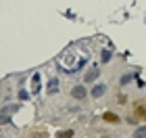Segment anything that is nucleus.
Listing matches in <instances>:
<instances>
[{
	"mask_svg": "<svg viewBox=\"0 0 146 138\" xmlns=\"http://www.w3.org/2000/svg\"><path fill=\"white\" fill-rule=\"evenodd\" d=\"M102 121L113 123V126H119V123H121V117H119V115H115L113 111H104V113H102Z\"/></svg>",
	"mask_w": 146,
	"mask_h": 138,
	"instance_id": "f03ea898",
	"label": "nucleus"
},
{
	"mask_svg": "<svg viewBox=\"0 0 146 138\" xmlns=\"http://www.w3.org/2000/svg\"><path fill=\"white\" fill-rule=\"evenodd\" d=\"M71 136H73V132H71V130H63V132L58 134V138H71Z\"/></svg>",
	"mask_w": 146,
	"mask_h": 138,
	"instance_id": "7ed1b4c3",
	"label": "nucleus"
},
{
	"mask_svg": "<svg viewBox=\"0 0 146 138\" xmlns=\"http://www.w3.org/2000/svg\"><path fill=\"white\" fill-rule=\"evenodd\" d=\"M129 123H144L146 121V103H136L129 113Z\"/></svg>",
	"mask_w": 146,
	"mask_h": 138,
	"instance_id": "f257e3e1",
	"label": "nucleus"
}]
</instances>
